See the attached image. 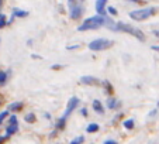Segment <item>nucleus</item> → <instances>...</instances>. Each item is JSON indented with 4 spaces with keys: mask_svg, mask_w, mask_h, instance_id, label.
<instances>
[{
    "mask_svg": "<svg viewBox=\"0 0 159 144\" xmlns=\"http://www.w3.org/2000/svg\"><path fill=\"white\" fill-rule=\"evenodd\" d=\"M116 23H113L110 17H103V16H93V17H89L82 23L80 27H78V31H87V30H96L100 28L103 26H108V28H111Z\"/></svg>",
    "mask_w": 159,
    "mask_h": 144,
    "instance_id": "obj_1",
    "label": "nucleus"
},
{
    "mask_svg": "<svg viewBox=\"0 0 159 144\" xmlns=\"http://www.w3.org/2000/svg\"><path fill=\"white\" fill-rule=\"evenodd\" d=\"M110 30H114V31H124V33H128L131 34V36H134L135 38H138L139 41H145V34L142 33L141 30H138V28L132 27V26H129V24L127 23H116L113 27L110 28Z\"/></svg>",
    "mask_w": 159,
    "mask_h": 144,
    "instance_id": "obj_2",
    "label": "nucleus"
},
{
    "mask_svg": "<svg viewBox=\"0 0 159 144\" xmlns=\"http://www.w3.org/2000/svg\"><path fill=\"white\" fill-rule=\"evenodd\" d=\"M113 44H114V42L111 41V40L96 38L89 42V50L90 51H104V50H108L110 47H113Z\"/></svg>",
    "mask_w": 159,
    "mask_h": 144,
    "instance_id": "obj_3",
    "label": "nucleus"
},
{
    "mask_svg": "<svg viewBox=\"0 0 159 144\" xmlns=\"http://www.w3.org/2000/svg\"><path fill=\"white\" fill-rule=\"evenodd\" d=\"M156 12L155 7H147V9H139V10H134V12L129 13V17L135 21H144L148 17L153 14Z\"/></svg>",
    "mask_w": 159,
    "mask_h": 144,
    "instance_id": "obj_4",
    "label": "nucleus"
},
{
    "mask_svg": "<svg viewBox=\"0 0 159 144\" xmlns=\"http://www.w3.org/2000/svg\"><path fill=\"white\" fill-rule=\"evenodd\" d=\"M78 106H79V99H78V98H76V96L70 98V100L68 102V105H66L65 112H63V114H62L63 119H68V117L70 116V113H72V112L75 110V109L78 108Z\"/></svg>",
    "mask_w": 159,
    "mask_h": 144,
    "instance_id": "obj_5",
    "label": "nucleus"
},
{
    "mask_svg": "<svg viewBox=\"0 0 159 144\" xmlns=\"http://www.w3.org/2000/svg\"><path fill=\"white\" fill-rule=\"evenodd\" d=\"M82 14H83V6H82V3H79L78 6H75L73 9L69 10V16H70L72 20H78V18H80Z\"/></svg>",
    "mask_w": 159,
    "mask_h": 144,
    "instance_id": "obj_6",
    "label": "nucleus"
},
{
    "mask_svg": "<svg viewBox=\"0 0 159 144\" xmlns=\"http://www.w3.org/2000/svg\"><path fill=\"white\" fill-rule=\"evenodd\" d=\"M106 4H107V0H97L96 2V12H97L99 16L107 17V9H106Z\"/></svg>",
    "mask_w": 159,
    "mask_h": 144,
    "instance_id": "obj_7",
    "label": "nucleus"
},
{
    "mask_svg": "<svg viewBox=\"0 0 159 144\" xmlns=\"http://www.w3.org/2000/svg\"><path fill=\"white\" fill-rule=\"evenodd\" d=\"M80 84L82 85H100V81L97 78H94V76H82L80 78Z\"/></svg>",
    "mask_w": 159,
    "mask_h": 144,
    "instance_id": "obj_8",
    "label": "nucleus"
},
{
    "mask_svg": "<svg viewBox=\"0 0 159 144\" xmlns=\"http://www.w3.org/2000/svg\"><path fill=\"white\" fill-rule=\"evenodd\" d=\"M93 110L96 112V113H99V114H103L104 113V108H103V105H102V102L100 100H93Z\"/></svg>",
    "mask_w": 159,
    "mask_h": 144,
    "instance_id": "obj_9",
    "label": "nucleus"
},
{
    "mask_svg": "<svg viewBox=\"0 0 159 144\" xmlns=\"http://www.w3.org/2000/svg\"><path fill=\"white\" fill-rule=\"evenodd\" d=\"M17 130H18V126H11V124H9V127L6 129V137L9 138L10 136H13L14 133H17Z\"/></svg>",
    "mask_w": 159,
    "mask_h": 144,
    "instance_id": "obj_10",
    "label": "nucleus"
},
{
    "mask_svg": "<svg viewBox=\"0 0 159 144\" xmlns=\"http://www.w3.org/2000/svg\"><path fill=\"white\" fill-rule=\"evenodd\" d=\"M117 105H118V100L116 99V98H113V96H110L108 100H107V108L108 109H114V108H117Z\"/></svg>",
    "mask_w": 159,
    "mask_h": 144,
    "instance_id": "obj_11",
    "label": "nucleus"
},
{
    "mask_svg": "<svg viewBox=\"0 0 159 144\" xmlns=\"http://www.w3.org/2000/svg\"><path fill=\"white\" fill-rule=\"evenodd\" d=\"M27 16H28V12H25V10L14 9V12H13V17H27Z\"/></svg>",
    "mask_w": 159,
    "mask_h": 144,
    "instance_id": "obj_12",
    "label": "nucleus"
},
{
    "mask_svg": "<svg viewBox=\"0 0 159 144\" xmlns=\"http://www.w3.org/2000/svg\"><path fill=\"white\" fill-rule=\"evenodd\" d=\"M21 109H23V103L21 102H14L9 106V110H11V112H18Z\"/></svg>",
    "mask_w": 159,
    "mask_h": 144,
    "instance_id": "obj_13",
    "label": "nucleus"
},
{
    "mask_svg": "<svg viewBox=\"0 0 159 144\" xmlns=\"http://www.w3.org/2000/svg\"><path fill=\"white\" fill-rule=\"evenodd\" d=\"M99 129H100V126L97 123H90L89 126L86 127V132L87 133H96V132H99Z\"/></svg>",
    "mask_w": 159,
    "mask_h": 144,
    "instance_id": "obj_14",
    "label": "nucleus"
},
{
    "mask_svg": "<svg viewBox=\"0 0 159 144\" xmlns=\"http://www.w3.org/2000/svg\"><path fill=\"white\" fill-rule=\"evenodd\" d=\"M65 124H66V119H63V117H61V119L57 122V124H55V127H57V130H63V129H65Z\"/></svg>",
    "mask_w": 159,
    "mask_h": 144,
    "instance_id": "obj_15",
    "label": "nucleus"
},
{
    "mask_svg": "<svg viewBox=\"0 0 159 144\" xmlns=\"http://www.w3.org/2000/svg\"><path fill=\"white\" fill-rule=\"evenodd\" d=\"M7 78H9V72L0 71V85H4V84H6Z\"/></svg>",
    "mask_w": 159,
    "mask_h": 144,
    "instance_id": "obj_16",
    "label": "nucleus"
},
{
    "mask_svg": "<svg viewBox=\"0 0 159 144\" xmlns=\"http://www.w3.org/2000/svg\"><path fill=\"white\" fill-rule=\"evenodd\" d=\"M124 127H125V129L127 130H132V129H134V120H132V119H128V120H124Z\"/></svg>",
    "mask_w": 159,
    "mask_h": 144,
    "instance_id": "obj_17",
    "label": "nucleus"
},
{
    "mask_svg": "<svg viewBox=\"0 0 159 144\" xmlns=\"http://www.w3.org/2000/svg\"><path fill=\"white\" fill-rule=\"evenodd\" d=\"M24 120L27 122V123H34V122H35V114H34V113H28L27 116L24 117Z\"/></svg>",
    "mask_w": 159,
    "mask_h": 144,
    "instance_id": "obj_18",
    "label": "nucleus"
},
{
    "mask_svg": "<svg viewBox=\"0 0 159 144\" xmlns=\"http://www.w3.org/2000/svg\"><path fill=\"white\" fill-rule=\"evenodd\" d=\"M103 85H104V88H106V90H107V93H108V95H113V88H111V84H110V82H108V81H104V82H103Z\"/></svg>",
    "mask_w": 159,
    "mask_h": 144,
    "instance_id": "obj_19",
    "label": "nucleus"
},
{
    "mask_svg": "<svg viewBox=\"0 0 159 144\" xmlns=\"http://www.w3.org/2000/svg\"><path fill=\"white\" fill-rule=\"evenodd\" d=\"M83 140H84L83 136H79V137H76L75 140L70 141V144H82V143H83Z\"/></svg>",
    "mask_w": 159,
    "mask_h": 144,
    "instance_id": "obj_20",
    "label": "nucleus"
},
{
    "mask_svg": "<svg viewBox=\"0 0 159 144\" xmlns=\"http://www.w3.org/2000/svg\"><path fill=\"white\" fill-rule=\"evenodd\" d=\"M107 13H108V14H111V16H117V14H118L117 9H114V7H113V6H110V7H108V9H107Z\"/></svg>",
    "mask_w": 159,
    "mask_h": 144,
    "instance_id": "obj_21",
    "label": "nucleus"
},
{
    "mask_svg": "<svg viewBox=\"0 0 159 144\" xmlns=\"http://www.w3.org/2000/svg\"><path fill=\"white\" fill-rule=\"evenodd\" d=\"M7 116H9V110H4V112H2V113H0V123H3V122H4V119H6Z\"/></svg>",
    "mask_w": 159,
    "mask_h": 144,
    "instance_id": "obj_22",
    "label": "nucleus"
},
{
    "mask_svg": "<svg viewBox=\"0 0 159 144\" xmlns=\"http://www.w3.org/2000/svg\"><path fill=\"white\" fill-rule=\"evenodd\" d=\"M10 124H11V126H18L17 117H16V116H11V117H10Z\"/></svg>",
    "mask_w": 159,
    "mask_h": 144,
    "instance_id": "obj_23",
    "label": "nucleus"
},
{
    "mask_svg": "<svg viewBox=\"0 0 159 144\" xmlns=\"http://www.w3.org/2000/svg\"><path fill=\"white\" fill-rule=\"evenodd\" d=\"M6 24H7L6 18H4V20H0V28H2V27H4V26H6Z\"/></svg>",
    "mask_w": 159,
    "mask_h": 144,
    "instance_id": "obj_24",
    "label": "nucleus"
},
{
    "mask_svg": "<svg viewBox=\"0 0 159 144\" xmlns=\"http://www.w3.org/2000/svg\"><path fill=\"white\" fill-rule=\"evenodd\" d=\"M104 144H117V141H114V140H106Z\"/></svg>",
    "mask_w": 159,
    "mask_h": 144,
    "instance_id": "obj_25",
    "label": "nucleus"
},
{
    "mask_svg": "<svg viewBox=\"0 0 159 144\" xmlns=\"http://www.w3.org/2000/svg\"><path fill=\"white\" fill-rule=\"evenodd\" d=\"M80 113L83 114V116H87V110H86V109H82V110H80Z\"/></svg>",
    "mask_w": 159,
    "mask_h": 144,
    "instance_id": "obj_26",
    "label": "nucleus"
},
{
    "mask_svg": "<svg viewBox=\"0 0 159 144\" xmlns=\"http://www.w3.org/2000/svg\"><path fill=\"white\" fill-rule=\"evenodd\" d=\"M127 2H134V3H142V0H127Z\"/></svg>",
    "mask_w": 159,
    "mask_h": 144,
    "instance_id": "obj_27",
    "label": "nucleus"
},
{
    "mask_svg": "<svg viewBox=\"0 0 159 144\" xmlns=\"http://www.w3.org/2000/svg\"><path fill=\"white\" fill-rule=\"evenodd\" d=\"M152 50H155V51H159V45H152Z\"/></svg>",
    "mask_w": 159,
    "mask_h": 144,
    "instance_id": "obj_28",
    "label": "nucleus"
},
{
    "mask_svg": "<svg viewBox=\"0 0 159 144\" xmlns=\"http://www.w3.org/2000/svg\"><path fill=\"white\" fill-rule=\"evenodd\" d=\"M61 65H52V69H59Z\"/></svg>",
    "mask_w": 159,
    "mask_h": 144,
    "instance_id": "obj_29",
    "label": "nucleus"
},
{
    "mask_svg": "<svg viewBox=\"0 0 159 144\" xmlns=\"http://www.w3.org/2000/svg\"><path fill=\"white\" fill-rule=\"evenodd\" d=\"M153 34H155V36L159 38V30H155V31H153Z\"/></svg>",
    "mask_w": 159,
    "mask_h": 144,
    "instance_id": "obj_30",
    "label": "nucleus"
},
{
    "mask_svg": "<svg viewBox=\"0 0 159 144\" xmlns=\"http://www.w3.org/2000/svg\"><path fill=\"white\" fill-rule=\"evenodd\" d=\"M4 18H6V16H4V14H2V13H0V20H4Z\"/></svg>",
    "mask_w": 159,
    "mask_h": 144,
    "instance_id": "obj_31",
    "label": "nucleus"
},
{
    "mask_svg": "<svg viewBox=\"0 0 159 144\" xmlns=\"http://www.w3.org/2000/svg\"><path fill=\"white\" fill-rule=\"evenodd\" d=\"M2 6H3V0H0V9H2Z\"/></svg>",
    "mask_w": 159,
    "mask_h": 144,
    "instance_id": "obj_32",
    "label": "nucleus"
},
{
    "mask_svg": "<svg viewBox=\"0 0 159 144\" xmlns=\"http://www.w3.org/2000/svg\"><path fill=\"white\" fill-rule=\"evenodd\" d=\"M158 108H159V102H158Z\"/></svg>",
    "mask_w": 159,
    "mask_h": 144,
    "instance_id": "obj_33",
    "label": "nucleus"
}]
</instances>
